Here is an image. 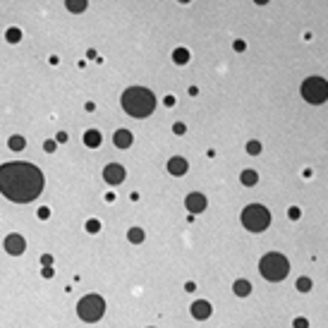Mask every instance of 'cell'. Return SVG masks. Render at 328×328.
<instances>
[{"label": "cell", "instance_id": "cell-13", "mask_svg": "<svg viewBox=\"0 0 328 328\" xmlns=\"http://www.w3.org/2000/svg\"><path fill=\"white\" fill-rule=\"evenodd\" d=\"M232 292L237 297H249L252 295V283H249L247 278H237V280L232 283Z\"/></svg>", "mask_w": 328, "mask_h": 328}, {"label": "cell", "instance_id": "cell-37", "mask_svg": "<svg viewBox=\"0 0 328 328\" xmlns=\"http://www.w3.org/2000/svg\"><path fill=\"white\" fill-rule=\"evenodd\" d=\"M180 3H189V0H180Z\"/></svg>", "mask_w": 328, "mask_h": 328}, {"label": "cell", "instance_id": "cell-14", "mask_svg": "<svg viewBox=\"0 0 328 328\" xmlns=\"http://www.w3.org/2000/svg\"><path fill=\"white\" fill-rule=\"evenodd\" d=\"M101 142H103V137H101L99 130H87L84 132V144H87L89 149H99Z\"/></svg>", "mask_w": 328, "mask_h": 328}, {"label": "cell", "instance_id": "cell-22", "mask_svg": "<svg viewBox=\"0 0 328 328\" xmlns=\"http://www.w3.org/2000/svg\"><path fill=\"white\" fill-rule=\"evenodd\" d=\"M247 153H249V156H259V153H261V142H256V139L247 142Z\"/></svg>", "mask_w": 328, "mask_h": 328}, {"label": "cell", "instance_id": "cell-24", "mask_svg": "<svg viewBox=\"0 0 328 328\" xmlns=\"http://www.w3.org/2000/svg\"><path fill=\"white\" fill-rule=\"evenodd\" d=\"M55 149H58V142H55V139H46L44 142V151L46 153H53Z\"/></svg>", "mask_w": 328, "mask_h": 328}, {"label": "cell", "instance_id": "cell-8", "mask_svg": "<svg viewBox=\"0 0 328 328\" xmlns=\"http://www.w3.org/2000/svg\"><path fill=\"white\" fill-rule=\"evenodd\" d=\"M185 206H187L189 213H204L206 206H208V201H206V197H204L201 192H189L187 199H185Z\"/></svg>", "mask_w": 328, "mask_h": 328}, {"label": "cell", "instance_id": "cell-23", "mask_svg": "<svg viewBox=\"0 0 328 328\" xmlns=\"http://www.w3.org/2000/svg\"><path fill=\"white\" fill-rule=\"evenodd\" d=\"M101 230V223L96 218H89L87 220V232H91V235H94V232H99Z\"/></svg>", "mask_w": 328, "mask_h": 328}, {"label": "cell", "instance_id": "cell-21", "mask_svg": "<svg viewBox=\"0 0 328 328\" xmlns=\"http://www.w3.org/2000/svg\"><path fill=\"white\" fill-rule=\"evenodd\" d=\"M295 287L299 290V292H311V287H314V283H311V278H297V283H295Z\"/></svg>", "mask_w": 328, "mask_h": 328}, {"label": "cell", "instance_id": "cell-10", "mask_svg": "<svg viewBox=\"0 0 328 328\" xmlns=\"http://www.w3.org/2000/svg\"><path fill=\"white\" fill-rule=\"evenodd\" d=\"M189 314L197 318V321H206V318H211V314H213V306H211L208 299H197L194 304L189 306Z\"/></svg>", "mask_w": 328, "mask_h": 328}, {"label": "cell", "instance_id": "cell-1", "mask_svg": "<svg viewBox=\"0 0 328 328\" xmlns=\"http://www.w3.org/2000/svg\"><path fill=\"white\" fill-rule=\"evenodd\" d=\"M44 173L34 163H3L0 165V192L15 204H29L44 192Z\"/></svg>", "mask_w": 328, "mask_h": 328}, {"label": "cell", "instance_id": "cell-4", "mask_svg": "<svg viewBox=\"0 0 328 328\" xmlns=\"http://www.w3.org/2000/svg\"><path fill=\"white\" fill-rule=\"evenodd\" d=\"M240 220L249 232H263L271 225V211L266 206H261V204H249V206L242 208Z\"/></svg>", "mask_w": 328, "mask_h": 328}, {"label": "cell", "instance_id": "cell-9", "mask_svg": "<svg viewBox=\"0 0 328 328\" xmlns=\"http://www.w3.org/2000/svg\"><path fill=\"white\" fill-rule=\"evenodd\" d=\"M24 249H27V242H24L22 235L12 232V235L5 237V252L10 254V256H22Z\"/></svg>", "mask_w": 328, "mask_h": 328}, {"label": "cell", "instance_id": "cell-25", "mask_svg": "<svg viewBox=\"0 0 328 328\" xmlns=\"http://www.w3.org/2000/svg\"><path fill=\"white\" fill-rule=\"evenodd\" d=\"M292 328H309V321H306L304 316H297L295 321H292Z\"/></svg>", "mask_w": 328, "mask_h": 328}, {"label": "cell", "instance_id": "cell-11", "mask_svg": "<svg viewBox=\"0 0 328 328\" xmlns=\"http://www.w3.org/2000/svg\"><path fill=\"white\" fill-rule=\"evenodd\" d=\"M189 170V165H187V161L182 158V156H173L170 161H168V173L175 177H182Z\"/></svg>", "mask_w": 328, "mask_h": 328}, {"label": "cell", "instance_id": "cell-16", "mask_svg": "<svg viewBox=\"0 0 328 328\" xmlns=\"http://www.w3.org/2000/svg\"><path fill=\"white\" fill-rule=\"evenodd\" d=\"M240 182L244 187H254L259 182V175H256V170H242L240 173Z\"/></svg>", "mask_w": 328, "mask_h": 328}, {"label": "cell", "instance_id": "cell-2", "mask_svg": "<svg viewBox=\"0 0 328 328\" xmlns=\"http://www.w3.org/2000/svg\"><path fill=\"white\" fill-rule=\"evenodd\" d=\"M122 110L132 118H149L156 108V96L144 87H130L122 94Z\"/></svg>", "mask_w": 328, "mask_h": 328}, {"label": "cell", "instance_id": "cell-27", "mask_svg": "<svg viewBox=\"0 0 328 328\" xmlns=\"http://www.w3.org/2000/svg\"><path fill=\"white\" fill-rule=\"evenodd\" d=\"M173 132H175V134H185L187 127L182 125V122H175V125H173Z\"/></svg>", "mask_w": 328, "mask_h": 328}, {"label": "cell", "instance_id": "cell-12", "mask_svg": "<svg viewBox=\"0 0 328 328\" xmlns=\"http://www.w3.org/2000/svg\"><path fill=\"white\" fill-rule=\"evenodd\" d=\"M113 142H115L118 149H130L132 142H134V137H132L130 130H118L115 134H113Z\"/></svg>", "mask_w": 328, "mask_h": 328}, {"label": "cell", "instance_id": "cell-15", "mask_svg": "<svg viewBox=\"0 0 328 328\" xmlns=\"http://www.w3.org/2000/svg\"><path fill=\"white\" fill-rule=\"evenodd\" d=\"M87 0H65V8L70 12H72V15H82V12L87 10Z\"/></svg>", "mask_w": 328, "mask_h": 328}, {"label": "cell", "instance_id": "cell-31", "mask_svg": "<svg viewBox=\"0 0 328 328\" xmlns=\"http://www.w3.org/2000/svg\"><path fill=\"white\" fill-rule=\"evenodd\" d=\"M185 290H187V292H194V290H197V283H194V280H187Z\"/></svg>", "mask_w": 328, "mask_h": 328}, {"label": "cell", "instance_id": "cell-18", "mask_svg": "<svg viewBox=\"0 0 328 328\" xmlns=\"http://www.w3.org/2000/svg\"><path fill=\"white\" fill-rule=\"evenodd\" d=\"M8 146H10L12 151H22L24 146H27V139H24L22 134H12L10 139H8Z\"/></svg>", "mask_w": 328, "mask_h": 328}, {"label": "cell", "instance_id": "cell-33", "mask_svg": "<svg viewBox=\"0 0 328 328\" xmlns=\"http://www.w3.org/2000/svg\"><path fill=\"white\" fill-rule=\"evenodd\" d=\"M55 142L65 144V142H67V132H58V137H55Z\"/></svg>", "mask_w": 328, "mask_h": 328}, {"label": "cell", "instance_id": "cell-28", "mask_svg": "<svg viewBox=\"0 0 328 328\" xmlns=\"http://www.w3.org/2000/svg\"><path fill=\"white\" fill-rule=\"evenodd\" d=\"M48 216H51V208H46V206L39 208V218H41V220H46Z\"/></svg>", "mask_w": 328, "mask_h": 328}, {"label": "cell", "instance_id": "cell-3", "mask_svg": "<svg viewBox=\"0 0 328 328\" xmlns=\"http://www.w3.org/2000/svg\"><path fill=\"white\" fill-rule=\"evenodd\" d=\"M259 273L268 280V283H280L287 278L290 273V261L285 259L283 254L278 252H268L261 256V261H259Z\"/></svg>", "mask_w": 328, "mask_h": 328}, {"label": "cell", "instance_id": "cell-19", "mask_svg": "<svg viewBox=\"0 0 328 328\" xmlns=\"http://www.w3.org/2000/svg\"><path fill=\"white\" fill-rule=\"evenodd\" d=\"M5 41H8V44H20V41H22V29H20V27H10V29L5 32Z\"/></svg>", "mask_w": 328, "mask_h": 328}, {"label": "cell", "instance_id": "cell-26", "mask_svg": "<svg viewBox=\"0 0 328 328\" xmlns=\"http://www.w3.org/2000/svg\"><path fill=\"white\" fill-rule=\"evenodd\" d=\"M287 216H290V220H299V216H302V211L297 206H290V211H287Z\"/></svg>", "mask_w": 328, "mask_h": 328}, {"label": "cell", "instance_id": "cell-7", "mask_svg": "<svg viewBox=\"0 0 328 328\" xmlns=\"http://www.w3.org/2000/svg\"><path fill=\"white\" fill-rule=\"evenodd\" d=\"M125 177H127V173L120 163H108L103 168V180L108 185H120V182H125Z\"/></svg>", "mask_w": 328, "mask_h": 328}, {"label": "cell", "instance_id": "cell-35", "mask_svg": "<svg viewBox=\"0 0 328 328\" xmlns=\"http://www.w3.org/2000/svg\"><path fill=\"white\" fill-rule=\"evenodd\" d=\"M84 110H87V113H94V110H96V106H94V103H91V101H89L87 106H84Z\"/></svg>", "mask_w": 328, "mask_h": 328}, {"label": "cell", "instance_id": "cell-29", "mask_svg": "<svg viewBox=\"0 0 328 328\" xmlns=\"http://www.w3.org/2000/svg\"><path fill=\"white\" fill-rule=\"evenodd\" d=\"M41 273H44V278H53L55 271L51 268V266H44V268H41Z\"/></svg>", "mask_w": 328, "mask_h": 328}, {"label": "cell", "instance_id": "cell-20", "mask_svg": "<svg viewBox=\"0 0 328 328\" xmlns=\"http://www.w3.org/2000/svg\"><path fill=\"white\" fill-rule=\"evenodd\" d=\"M144 237H146V235H144L142 228H130L127 230V240H130L132 244H142Z\"/></svg>", "mask_w": 328, "mask_h": 328}, {"label": "cell", "instance_id": "cell-34", "mask_svg": "<svg viewBox=\"0 0 328 328\" xmlns=\"http://www.w3.org/2000/svg\"><path fill=\"white\" fill-rule=\"evenodd\" d=\"M163 103H165V106H168V108H173V106H175V96H165V99H163Z\"/></svg>", "mask_w": 328, "mask_h": 328}, {"label": "cell", "instance_id": "cell-30", "mask_svg": "<svg viewBox=\"0 0 328 328\" xmlns=\"http://www.w3.org/2000/svg\"><path fill=\"white\" fill-rule=\"evenodd\" d=\"M244 48H247V44H244L242 39H237V41H235V51H237V53H242Z\"/></svg>", "mask_w": 328, "mask_h": 328}, {"label": "cell", "instance_id": "cell-5", "mask_svg": "<svg viewBox=\"0 0 328 328\" xmlns=\"http://www.w3.org/2000/svg\"><path fill=\"white\" fill-rule=\"evenodd\" d=\"M77 314L82 321H87V323H96L103 318L106 314V299L101 295H87L79 299V304H77Z\"/></svg>", "mask_w": 328, "mask_h": 328}, {"label": "cell", "instance_id": "cell-36", "mask_svg": "<svg viewBox=\"0 0 328 328\" xmlns=\"http://www.w3.org/2000/svg\"><path fill=\"white\" fill-rule=\"evenodd\" d=\"M254 3H256V5H266L268 0H254Z\"/></svg>", "mask_w": 328, "mask_h": 328}, {"label": "cell", "instance_id": "cell-6", "mask_svg": "<svg viewBox=\"0 0 328 328\" xmlns=\"http://www.w3.org/2000/svg\"><path fill=\"white\" fill-rule=\"evenodd\" d=\"M302 96L311 106H321L328 99V82L323 77H309L302 82Z\"/></svg>", "mask_w": 328, "mask_h": 328}, {"label": "cell", "instance_id": "cell-17", "mask_svg": "<svg viewBox=\"0 0 328 328\" xmlns=\"http://www.w3.org/2000/svg\"><path fill=\"white\" fill-rule=\"evenodd\" d=\"M173 63L175 65H187L189 63V51L187 48H175L173 51Z\"/></svg>", "mask_w": 328, "mask_h": 328}, {"label": "cell", "instance_id": "cell-32", "mask_svg": "<svg viewBox=\"0 0 328 328\" xmlns=\"http://www.w3.org/2000/svg\"><path fill=\"white\" fill-rule=\"evenodd\" d=\"M41 263H44V266H51V263H53V256H51V254H44V256H41Z\"/></svg>", "mask_w": 328, "mask_h": 328}]
</instances>
